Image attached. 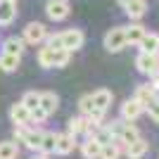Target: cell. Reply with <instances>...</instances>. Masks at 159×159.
I'll list each match as a JSON object with an SVG mask.
<instances>
[{
	"mask_svg": "<svg viewBox=\"0 0 159 159\" xmlns=\"http://www.w3.org/2000/svg\"><path fill=\"white\" fill-rule=\"evenodd\" d=\"M119 157H121V147L112 140V143H105V145H102L98 159H119Z\"/></svg>",
	"mask_w": 159,
	"mask_h": 159,
	"instance_id": "obj_25",
	"label": "cell"
},
{
	"mask_svg": "<svg viewBox=\"0 0 159 159\" xmlns=\"http://www.w3.org/2000/svg\"><path fill=\"white\" fill-rule=\"evenodd\" d=\"M38 107L45 112V116H52L57 112V107H60V95L52 93V90H45V93H40V102Z\"/></svg>",
	"mask_w": 159,
	"mask_h": 159,
	"instance_id": "obj_11",
	"label": "cell"
},
{
	"mask_svg": "<svg viewBox=\"0 0 159 159\" xmlns=\"http://www.w3.org/2000/svg\"><path fill=\"white\" fill-rule=\"evenodd\" d=\"M116 2H119V5L124 7V5H126V2H128V0H116Z\"/></svg>",
	"mask_w": 159,
	"mask_h": 159,
	"instance_id": "obj_32",
	"label": "cell"
},
{
	"mask_svg": "<svg viewBox=\"0 0 159 159\" xmlns=\"http://www.w3.org/2000/svg\"><path fill=\"white\" fill-rule=\"evenodd\" d=\"M19 102L26 107L29 112H33V109L38 107V102H40V93H36V90H26V93H24V98H21Z\"/></svg>",
	"mask_w": 159,
	"mask_h": 159,
	"instance_id": "obj_26",
	"label": "cell"
},
{
	"mask_svg": "<svg viewBox=\"0 0 159 159\" xmlns=\"http://www.w3.org/2000/svg\"><path fill=\"white\" fill-rule=\"evenodd\" d=\"M31 159H48V154H43V152H38L36 157H31Z\"/></svg>",
	"mask_w": 159,
	"mask_h": 159,
	"instance_id": "obj_31",
	"label": "cell"
},
{
	"mask_svg": "<svg viewBox=\"0 0 159 159\" xmlns=\"http://www.w3.org/2000/svg\"><path fill=\"white\" fill-rule=\"evenodd\" d=\"M157 98H159V95H157Z\"/></svg>",
	"mask_w": 159,
	"mask_h": 159,
	"instance_id": "obj_33",
	"label": "cell"
},
{
	"mask_svg": "<svg viewBox=\"0 0 159 159\" xmlns=\"http://www.w3.org/2000/svg\"><path fill=\"white\" fill-rule=\"evenodd\" d=\"M100 150H102V143H100L98 138H86L81 143V154H83V159H98Z\"/></svg>",
	"mask_w": 159,
	"mask_h": 159,
	"instance_id": "obj_18",
	"label": "cell"
},
{
	"mask_svg": "<svg viewBox=\"0 0 159 159\" xmlns=\"http://www.w3.org/2000/svg\"><path fill=\"white\" fill-rule=\"evenodd\" d=\"M10 119H12L14 126H29L31 124V112L21 102H17V105L10 107Z\"/></svg>",
	"mask_w": 159,
	"mask_h": 159,
	"instance_id": "obj_13",
	"label": "cell"
},
{
	"mask_svg": "<svg viewBox=\"0 0 159 159\" xmlns=\"http://www.w3.org/2000/svg\"><path fill=\"white\" fill-rule=\"evenodd\" d=\"M90 100H93V109L107 114V109H109V105H112V93H109L107 88H100V90L90 93Z\"/></svg>",
	"mask_w": 159,
	"mask_h": 159,
	"instance_id": "obj_14",
	"label": "cell"
},
{
	"mask_svg": "<svg viewBox=\"0 0 159 159\" xmlns=\"http://www.w3.org/2000/svg\"><path fill=\"white\" fill-rule=\"evenodd\" d=\"M55 143H57V133L55 131H43V140H40V147H38V152L43 154H55Z\"/></svg>",
	"mask_w": 159,
	"mask_h": 159,
	"instance_id": "obj_23",
	"label": "cell"
},
{
	"mask_svg": "<svg viewBox=\"0 0 159 159\" xmlns=\"http://www.w3.org/2000/svg\"><path fill=\"white\" fill-rule=\"evenodd\" d=\"M76 135H71V133H57V143H55V152L57 154H71L74 150H76Z\"/></svg>",
	"mask_w": 159,
	"mask_h": 159,
	"instance_id": "obj_9",
	"label": "cell"
},
{
	"mask_svg": "<svg viewBox=\"0 0 159 159\" xmlns=\"http://www.w3.org/2000/svg\"><path fill=\"white\" fill-rule=\"evenodd\" d=\"M69 12H71L69 0H48L45 2V14L52 21H64L69 17Z\"/></svg>",
	"mask_w": 159,
	"mask_h": 159,
	"instance_id": "obj_5",
	"label": "cell"
},
{
	"mask_svg": "<svg viewBox=\"0 0 159 159\" xmlns=\"http://www.w3.org/2000/svg\"><path fill=\"white\" fill-rule=\"evenodd\" d=\"M145 112L150 114V119L154 121V124H159V98H154V100H150L145 105Z\"/></svg>",
	"mask_w": 159,
	"mask_h": 159,
	"instance_id": "obj_27",
	"label": "cell"
},
{
	"mask_svg": "<svg viewBox=\"0 0 159 159\" xmlns=\"http://www.w3.org/2000/svg\"><path fill=\"white\" fill-rule=\"evenodd\" d=\"M45 36H48L45 24H40V21H31V24H26L21 38H24V43H29V45H43Z\"/></svg>",
	"mask_w": 159,
	"mask_h": 159,
	"instance_id": "obj_6",
	"label": "cell"
},
{
	"mask_svg": "<svg viewBox=\"0 0 159 159\" xmlns=\"http://www.w3.org/2000/svg\"><path fill=\"white\" fill-rule=\"evenodd\" d=\"M79 112L83 114V116H88V114L93 112V100H90V93L79 98Z\"/></svg>",
	"mask_w": 159,
	"mask_h": 159,
	"instance_id": "obj_28",
	"label": "cell"
},
{
	"mask_svg": "<svg viewBox=\"0 0 159 159\" xmlns=\"http://www.w3.org/2000/svg\"><path fill=\"white\" fill-rule=\"evenodd\" d=\"M157 55H159V52H157Z\"/></svg>",
	"mask_w": 159,
	"mask_h": 159,
	"instance_id": "obj_34",
	"label": "cell"
},
{
	"mask_svg": "<svg viewBox=\"0 0 159 159\" xmlns=\"http://www.w3.org/2000/svg\"><path fill=\"white\" fill-rule=\"evenodd\" d=\"M60 36H62V48L69 50V52L81 50L83 43H86V33L81 31V29H66V31H62Z\"/></svg>",
	"mask_w": 159,
	"mask_h": 159,
	"instance_id": "obj_4",
	"label": "cell"
},
{
	"mask_svg": "<svg viewBox=\"0 0 159 159\" xmlns=\"http://www.w3.org/2000/svg\"><path fill=\"white\" fill-rule=\"evenodd\" d=\"M14 140H19V143H24V145L29 147V150H33V152H38L40 147V140H43V131L36 126H14Z\"/></svg>",
	"mask_w": 159,
	"mask_h": 159,
	"instance_id": "obj_2",
	"label": "cell"
},
{
	"mask_svg": "<svg viewBox=\"0 0 159 159\" xmlns=\"http://www.w3.org/2000/svg\"><path fill=\"white\" fill-rule=\"evenodd\" d=\"M150 86H152L154 90H157V93H159V74H154V76H150Z\"/></svg>",
	"mask_w": 159,
	"mask_h": 159,
	"instance_id": "obj_30",
	"label": "cell"
},
{
	"mask_svg": "<svg viewBox=\"0 0 159 159\" xmlns=\"http://www.w3.org/2000/svg\"><path fill=\"white\" fill-rule=\"evenodd\" d=\"M138 48H140V52H147V55H157V52H159V33H152V31H147L145 36L140 38Z\"/></svg>",
	"mask_w": 159,
	"mask_h": 159,
	"instance_id": "obj_16",
	"label": "cell"
},
{
	"mask_svg": "<svg viewBox=\"0 0 159 159\" xmlns=\"http://www.w3.org/2000/svg\"><path fill=\"white\" fill-rule=\"evenodd\" d=\"M143 112H145V107L140 105L135 98H128L124 100V105H121V119L124 121H135L143 116Z\"/></svg>",
	"mask_w": 159,
	"mask_h": 159,
	"instance_id": "obj_8",
	"label": "cell"
},
{
	"mask_svg": "<svg viewBox=\"0 0 159 159\" xmlns=\"http://www.w3.org/2000/svg\"><path fill=\"white\" fill-rule=\"evenodd\" d=\"M36 60H38V64L43 66V69H62V66L69 64L71 52H69V50H55V48H48L45 43H43V48H40L38 55H36Z\"/></svg>",
	"mask_w": 159,
	"mask_h": 159,
	"instance_id": "obj_1",
	"label": "cell"
},
{
	"mask_svg": "<svg viewBox=\"0 0 159 159\" xmlns=\"http://www.w3.org/2000/svg\"><path fill=\"white\" fill-rule=\"evenodd\" d=\"M105 50L107 52H121L124 48H126V31L124 26H114L105 33Z\"/></svg>",
	"mask_w": 159,
	"mask_h": 159,
	"instance_id": "obj_3",
	"label": "cell"
},
{
	"mask_svg": "<svg viewBox=\"0 0 159 159\" xmlns=\"http://www.w3.org/2000/svg\"><path fill=\"white\" fill-rule=\"evenodd\" d=\"M133 98H135V100L140 102V105L145 107L147 102H150V100H154V98H157V90H154V88L150 86V83H140V86L135 88V95H133Z\"/></svg>",
	"mask_w": 159,
	"mask_h": 159,
	"instance_id": "obj_22",
	"label": "cell"
},
{
	"mask_svg": "<svg viewBox=\"0 0 159 159\" xmlns=\"http://www.w3.org/2000/svg\"><path fill=\"white\" fill-rule=\"evenodd\" d=\"M17 17V0H0V26L12 24Z\"/></svg>",
	"mask_w": 159,
	"mask_h": 159,
	"instance_id": "obj_15",
	"label": "cell"
},
{
	"mask_svg": "<svg viewBox=\"0 0 159 159\" xmlns=\"http://www.w3.org/2000/svg\"><path fill=\"white\" fill-rule=\"evenodd\" d=\"M17 157H19L17 140H2L0 143V159H17Z\"/></svg>",
	"mask_w": 159,
	"mask_h": 159,
	"instance_id": "obj_24",
	"label": "cell"
},
{
	"mask_svg": "<svg viewBox=\"0 0 159 159\" xmlns=\"http://www.w3.org/2000/svg\"><path fill=\"white\" fill-rule=\"evenodd\" d=\"M45 119H48V116H45V112H43L40 107H36V109L31 112V124H43Z\"/></svg>",
	"mask_w": 159,
	"mask_h": 159,
	"instance_id": "obj_29",
	"label": "cell"
},
{
	"mask_svg": "<svg viewBox=\"0 0 159 159\" xmlns=\"http://www.w3.org/2000/svg\"><path fill=\"white\" fill-rule=\"evenodd\" d=\"M86 124H88V119L83 116V114H79V116H71V119L66 121V133H71V135H83L86 133Z\"/></svg>",
	"mask_w": 159,
	"mask_h": 159,
	"instance_id": "obj_21",
	"label": "cell"
},
{
	"mask_svg": "<svg viewBox=\"0 0 159 159\" xmlns=\"http://www.w3.org/2000/svg\"><path fill=\"white\" fill-rule=\"evenodd\" d=\"M147 150H150V143H147L143 135H140L138 140H133L131 145L124 147V152H126V157H128V159H143V157L147 154Z\"/></svg>",
	"mask_w": 159,
	"mask_h": 159,
	"instance_id": "obj_12",
	"label": "cell"
},
{
	"mask_svg": "<svg viewBox=\"0 0 159 159\" xmlns=\"http://www.w3.org/2000/svg\"><path fill=\"white\" fill-rule=\"evenodd\" d=\"M19 64H21V57H19V55H7V52H0V69H2L5 74L17 71V69H19Z\"/></svg>",
	"mask_w": 159,
	"mask_h": 159,
	"instance_id": "obj_20",
	"label": "cell"
},
{
	"mask_svg": "<svg viewBox=\"0 0 159 159\" xmlns=\"http://www.w3.org/2000/svg\"><path fill=\"white\" fill-rule=\"evenodd\" d=\"M124 12L131 21H140L147 12V0H128L124 5Z\"/></svg>",
	"mask_w": 159,
	"mask_h": 159,
	"instance_id": "obj_10",
	"label": "cell"
},
{
	"mask_svg": "<svg viewBox=\"0 0 159 159\" xmlns=\"http://www.w3.org/2000/svg\"><path fill=\"white\" fill-rule=\"evenodd\" d=\"M135 69L145 76H154L159 74V55H147V52H140L135 57Z\"/></svg>",
	"mask_w": 159,
	"mask_h": 159,
	"instance_id": "obj_7",
	"label": "cell"
},
{
	"mask_svg": "<svg viewBox=\"0 0 159 159\" xmlns=\"http://www.w3.org/2000/svg\"><path fill=\"white\" fill-rule=\"evenodd\" d=\"M24 38H19V36H10V38H5V43H2V52H7V55H19L21 57V52H24Z\"/></svg>",
	"mask_w": 159,
	"mask_h": 159,
	"instance_id": "obj_19",
	"label": "cell"
},
{
	"mask_svg": "<svg viewBox=\"0 0 159 159\" xmlns=\"http://www.w3.org/2000/svg\"><path fill=\"white\" fill-rule=\"evenodd\" d=\"M124 31H126V45H138L140 38L147 33V26H143L140 21H133L131 26H124Z\"/></svg>",
	"mask_w": 159,
	"mask_h": 159,
	"instance_id": "obj_17",
	"label": "cell"
}]
</instances>
